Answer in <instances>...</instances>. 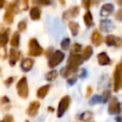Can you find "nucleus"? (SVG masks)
<instances>
[{"label":"nucleus","mask_w":122,"mask_h":122,"mask_svg":"<svg viewBox=\"0 0 122 122\" xmlns=\"http://www.w3.org/2000/svg\"><path fill=\"white\" fill-rule=\"evenodd\" d=\"M21 55V51L16 50V48H11L9 51V64L10 67L15 66L17 60Z\"/></svg>","instance_id":"8"},{"label":"nucleus","mask_w":122,"mask_h":122,"mask_svg":"<svg viewBox=\"0 0 122 122\" xmlns=\"http://www.w3.org/2000/svg\"><path fill=\"white\" fill-rule=\"evenodd\" d=\"M83 20H84L85 25H86L88 28H91V27L93 26V18H92V12H91L89 10L84 13V15H83Z\"/></svg>","instance_id":"18"},{"label":"nucleus","mask_w":122,"mask_h":122,"mask_svg":"<svg viewBox=\"0 0 122 122\" xmlns=\"http://www.w3.org/2000/svg\"><path fill=\"white\" fill-rule=\"evenodd\" d=\"M26 29H27V22H26V20H21L18 23V25H17L18 31H24V30H26Z\"/></svg>","instance_id":"32"},{"label":"nucleus","mask_w":122,"mask_h":122,"mask_svg":"<svg viewBox=\"0 0 122 122\" xmlns=\"http://www.w3.org/2000/svg\"><path fill=\"white\" fill-rule=\"evenodd\" d=\"M52 53H53V49H52L51 47L48 48V49L46 50V51H45V55H46V57H48V58H50Z\"/></svg>","instance_id":"40"},{"label":"nucleus","mask_w":122,"mask_h":122,"mask_svg":"<svg viewBox=\"0 0 122 122\" xmlns=\"http://www.w3.org/2000/svg\"><path fill=\"white\" fill-rule=\"evenodd\" d=\"M30 17L33 21L39 20L40 17H41V10H40V8L37 7V6H33L32 8H30Z\"/></svg>","instance_id":"16"},{"label":"nucleus","mask_w":122,"mask_h":122,"mask_svg":"<svg viewBox=\"0 0 122 122\" xmlns=\"http://www.w3.org/2000/svg\"><path fill=\"white\" fill-rule=\"evenodd\" d=\"M116 36L112 35V34H109L105 37V43L107 46L109 47H112V46H115V43H116Z\"/></svg>","instance_id":"26"},{"label":"nucleus","mask_w":122,"mask_h":122,"mask_svg":"<svg viewBox=\"0 0 122 122\" xmlns=\"http://www.w3.org/2000/svg\"><path fill=\"white\" fill-rule=\"evenodd\" d=\"M91 41L92 43L95 46V47H98L99 45L102 44L103 42V36L101 35V33L97 30H94L91 35Z\"/></svg>","instance_id":"14"},{"label":"nucleus","mask_w":122,"mask_h":122,"mask_svg":"<svg viewBox=\"0 0 122 122\" xmlns=\"http://www.w3.org/2000/svg\"><path fill=\"white\" fill-rule=\"evenodd\" d=\"M10 45L12 48H18L20 45V34L19 31L13 32L11 38H10Z\"/></svg>","instance_id":"22"},{"label":"nucleus","mask_w":122,"mask_h":122,"mask_svg":"<svg viewBox=\"0 0 122 122\" xmlns=\"http://www.w3.org/2000/svg\"><path fill=\"white\" fill-rule=\"evenodd\" d=\"M16 92L19 97L23 99H27L29 96V86H28V80L26 76L21 77L18 82L16 83Z\"/></svg>","instance_id":"2"},{"label":"nucleus","mask_w":122,"mask_h":122,"mask_svg":"<svg viewBox=\"0 0 122 122\" xmlns=\"http://www.w3.org/2000/svg\"><path fill=\"white\" fill-rule=\"evenodd\" d=\"M97 62L100 66H107L111 64V59L105 51H102L97 55Z\"/></svg>","instance_id":"15"},{"label":"nucleus","mask_w":122,"mask_h":122,"mask_svg":"<svg viewBox=\"0 0 122 122\" xmlns=\"http://www.w3.org/2000/svg\"><path fill=\"white\" fill-rule=\"evenodd\" d=\"M39 108H40V102L39 101H31L28 106L27 114L30 117H34L38 113Z\"/></svg>","instance_id":"10"},{"label":"nucleus","mask_w":122,"mask_h":122,"mask_svg":"<svg viewBox=\"0 0 122 122\" xmlns=\"http://www.w3.org/2000/svg\"><path fill=\"white\" fill-rule=\"evenodd\" d=\"M92 4V0H82V6L84 7V9L89 10Z\"/></svg>","instance_id":"36"},{"label":"nucleus","mask_w":122,"mask_h":122,"mask_svg":"<svg viewBox=\"0 0 122 122\" xmlns=\"http://www.w3.org/2000/svg\"><path fill=\"white\" fill-rule=\"evenodd\" d=\"M122 88V66L117 64L113 71V91L118 92Z\"/></svg>","instance_id":"6"},{"label":"nucleus","mask_w":122,"mask_h":122,"mask_svg":"<svg viewBox=\"0 0 122 122\" xmlns=\"http://www.w3.org/2000/svg\"><path fill=\"white\" fill-rule=\"evenodd\" d=\"M83 58L82 55L79 53L73 54L71 53L68 57V61H67V66L64 67L61 71L60 73L63 77H69L70 75L75 73L78 70V67L83 63Z\"/></svg>","instance_id":"1"},{"label":"nucleus","mask_w":122,"mask_h":122,"mask_svg":"<svg viewBox=\"0 0 122 122\" xmlns=\"http://www.w3.org/2000/svg\"><path fill=\"white\" fill-rule=\"evenodd\" d=\"M120 103L118 102L116 97H111L109 100V106H108V112L110 114H119L121 112Z\"/></svg>","instance_id":"7"},{"label":"nucleus","mask_w":122,"mask_h":122,"mask_svg":"<svg viewBox=\"0 0 122 122\" xmlns=\"http://www.w3.org/2000/svg\"><path fill=\"white\" fill-rule=\"evenodd\" d=\"M65 58V53L59 50H56L53 51V53L51 55V57L49 58V61H48V66L51 68V69H53L55 68L56 66H58Z\"/></svg>","instance_id":"4"},{"label":"nucleus","mask_w":122,"mask_h":122,"mask_svg":"<svg viewBox=\"0 0 122 122\" xmlns=\"http://www.w3.org/2000/svg\"><path fill=\"white\" fill-rule=\"evenodd\" d=\"M92 52H93V50H92V46H87L86 48H84V50L82 51V58L84 61L88 60L91 58V56L92 55Z\"/></svg>","instance_id":"23"},{"label":"nucleus","mask_w":122,"mask_h":122,"mask_svg":"<svg viewBox=\"0 0 122 122\" xmlns=\"http://www.w3.org/2000/svg\"><path fill=\"white\" fill-rule=\"evenodd\" d=\"M57 76H58L57 71H56V70H51V71H48V72L46 73L45 78H46L47 81H53L54 79H56Z\"/></svg>","instance_id":"27"},{"label":"nucleus","mask_w":122,"mask_h":122,"mask_svg":"<svg viewBox=\"0 0 122 122\" xmlns=\"http://www.w3.org/2000/svg\"><path fill=\"white\" fill-rule=\"evenodd\" d=\"M101 96V102L102 103H107L110 99H111V91L107 90V91H104L102 95Z\"/></svg>","instance_id":"30"},{"label":"nucleus","mask_w":122,"mask_h":122,"mask_svg":"<svg viewBox=\"0 0 122 122\" xmlns=\"http://www.w3.org/2000/svg\"><path fill=\"white\" fill-rule=\"evenodd\" d=\"M115 121H116V122H122V117H121V116H117V117L115 118Z\"/></svg>","instance_id":"47"},{"label":"nucleus","mask_w":122,"mask_h":122,"mask_svg":"<svg viewBox=\"0 0 122 122\" xmlns=\"http://www.w3.org/2000/svg\"><path fill=\"white\" fill-rule=\"evenodd\" d=\"M48 111H49L50 112H52L54 111V109H53L52 107H48Z\"/></svg>","instance_id":"48"},{"label":"nucleus","mask_w":122,"mask_h":122,"mask_svg":"<svg viewBox=\"0 0 122 122\" xmlns=\"http://www.w3.org/2000/svg\"><path fill=\"white\" fill-rule=\"evenodd\" d=\"M19 4H20V0H13L12 2L9 3L7 6V10H10L13 13H18L19 12Z\"/></svg>","instance_id":"20"},{"label":"nucleus","mask_w":122,"mask_h":122,"mask_svg":"<svg viewBox=\"0 0 122 122\" xmlns=\"http://www.w3.org/2000/svg\"><path fill=\"white\" fill-rule=\"evenodd\" d=\"M70 45H71V40H70V38H64V39L61 41V43H60V47H61V49L64 50V51H68V50L70 49Z\"/></svg>","instance_id":"29"},{"label":"nucleus","mask_w":122,"mask_h":122,"mask_svg":"<svg viewBox=\"0 0 122 122\" xmlns=\"http://www.w3.org/2000/svg\"><path fill=\"white\" fill-rule=\"evenodd\" d=\"M33 64H34V60L32 58H24L22 59L21 61V64H20V67H21V70L24 71V72H28L30 71L32 67H33Z\"/></svg>","instance_id":"12"},{"label":"nucleus","mask_w":122,"mask_h":122,"mask_svg":"<svg viewBox=\"0 0 122 122\" xmlns=\"http://www.w3.org/2000/svg\"><path fill=\"white\" fill-rule=\"evenodd\" d=\"M100 102H101V96L98 95V94H95V95H93V96L90 99L89 104H90V105H95V104H98V103H100Z\"/></svg>","instance_id":"31"},{"label":"nucleus","mask_w":122,"mask_h":122,"mask_svg":"<svg viewBox=\"0 0 122 122\" xmlns=\"http://www.w3.org/2000/svg\"><path fill=\"white\" fill-rule=\"evenodd\" d=\"M114 10V7L112 3H106L101 7L100 10V15L102 17H107L109 16L111 13H112V11Z\"/></svg>","instance_id":"13"},{"label":"nucleus","mask_w":122,"mask_h":122,"mask_svg":"<svg viewBox=\"0 0 122 122\" xmlns=\"http://www.w3.org/2000/svg\"><path fill=\"white\" fill-rule=\"evenodd\" d=\"M79 11H80V8L78 6H74V7H71V9L65 10L62 14V18L64 20H68L70 18H73V17H76L78 14H79Z\"/></svg>","instance_id":"9"},{"label":"nucleus","mask_w":122,"mask_h":122,"mask_svg":"<svg viewBox=\"0 0 122 122\" xmlns=\"http://www.w3.org/2000/svg\"><path fill=\"white\" fill-rule=\"evenodd\" d=\"M92 118V112L90 111H86L79 115V120L83 122H90Z\"/></svg>","instance_id":"25"},{"label":"nucleus","mask_w":122,"mask_h":122,"mask_svg":"<svg viewBox=\"0 0 122 122\" xmlns=\"http://www.w3.org/2000/svg\"><path fill=\"white\" fill-rule=\"evenodd\" d=\"M68 27L71 30V33L72 36H76L79 32V24L75 21H69Z\"/></svg>","instance_id":"19"},{"label":"nucleus","mask_w":122,"mask_h":122,"mask_svg":"<svg viewBox=\"0 0 122 122\" xmlns=\"http://www.w3.org/2000/svg\"><path fill=\"white\" fill-rule=\"evenodd\" d=\"M76 81H77V77L73 75V76H71V77L68 78L67 83H68L70 86H72V85H74V84L76 83Z\"/></svg>","instance_id":"34"},{"label":"nucleus","mask_w":122,"mask_h":122,"mask_svg":"<svg viewBox=\"0 0 122 122\" xmlns=\"http://www.w3.org/2000/svg\"><path fill=\"white\" fill-rule=\"evenodd\" d=\"M116 2L120 7H122V0H116Z\"/></svg>","instance_id":"49"},{"label":"nucleus","mask_w":122,"mask_h":122,"mask_svg":"<svg viewBox=\"0 0 122 122\" xmlns=\"http://www.w3.org/2000/svg\"><path fill=\"white\" fill-rule=\"evenodd\" d=\"M2 121L3 122H14V119H13V116L11 114H6Z\"/></svg>","instance_id":"37"},{"label":"nucleus","mask_w":122,"mask_h":122,"mask_svg":"<svg viewBox=\"0 0 122 122\" xmlns=\"http://www.w3.org/2000/svg\"><path fill=\"white\" fill-rule=\"evenodd\" d=\"M5 2H6V0H0V9H2L4 7Z\"/></svg>","instance_id":"46"},{"label":"nucleus","mask_w":122,"mask_h":122,"mask_svg":"<svg viewBox=\"0 0 122 122\" xmlns=\"http://www.w3.org/2000/svg\"><path fill=\"white\" fill-rule=\"evenodd\" d=\"M9 33L10 30H5L0 32V48H4L9 41Z\"/></svg>","instance_id":"21"},{"label":"nucleus","mask_w":122,"mask_h":122,"mask_svg":"<svg viewBox=\"0 0 122 122\" xmlns=\"http://www.w3.org/2000/svg\"><path fill=\"white\" fill-rule=\"evenodd\" d=\"M13 18H14V13L11 12L10 10H7L6 12L4 13V17H3V20L6 24H11L13 22Z\"/></svg>","instance_id":"24"},{"label":"nucleus","mask_w":122,"mask_h":122,"mask_svg":"<svg viewBox=\"0 0 122 122\" xmlns=\"http://www.w3.org/2000/svg\"><path fill=\"white\" fill-rule=\"evenodd\" d=\"M32 4H38L41 6H48L51 4V0H31Z\"/></svg>","instance_id":"33"},{"label":"nucleus","mask_w":122,"mask_h":122,"mask_svg":"<svg viewBox=\"0 0 122 122\" xmlns=\"http://www.w3.org/2000/svg\"><path fill=\"white\" fill-rule=\"evenodd\" d=\"M87 75H88V71H87V70H86V69H81L79 76H80L81 78H85Z\"/></svg>","instance_id":"41"},{"label":"nucleus","mask_w":122,"mask_h":122,"mask_svg":"<svg viewBox=\"0 0 122 122\" xmlns=\"http://www.w3.org/2000/svg\"><path fill=\"white\" fill-rule=\"evenodd\" d=\"M13 80H14V78H13L12 76H10V77H8V78L4 81V84H5L7 87H10V86L13 83Z\"/></svg>","instance_id":"38"},{"label":"nucleus","mask_w":122,"mask_h":122,"mask_svg":"<svg viewBox=\"0 0 122 122\" xmlns=\"http://www.w3.org/2000/svg\"><path fill=\"white\" fill-rule=\"evenodd\" d=\"M70 105H71V97L69 95L63 96L60 99V101L58 103V106H57V111H56L57 117H59V118L62 117L65 114V112H67V110L69 109Z\"/></svg>","instance_id":"5"},{"label":"nucleus","mask_w":122,"mask_h":122,"mask_svg":"<svg viewBox=\"0 0 122 122\" xmlns=\"http://www.w3.org/2000/svg\"><path fill=\"white\" fill-rule=\"evenodd\" d=\"M43 51H44L43 48L40 46V44L38 43V41L35 38H30L29 40V51H28V54L30 56H32V57L40 56L43 53Z\"/></svg>","instance_id":"3"},{"label":"nucleus","mask_w":122,"mask_h":122,"mask_svg":"<svg viewBox=\"0 0 122 122\" xmlns=\"http://www.w3.org/2000/svg\"><path fill=\"white\" fill-rule=\"evenodd\" d=\"M99 28L104 32H110V31L113 30L115 27H114V24L111 20H109V19H103V20L100 21Z\"/></svg>","instance_id":"11"},{"label":"nucleus","mask_w":122,"mask_h":122,"mask_svg":"<svg viewBox=\"0 0 122 122\" xmlns=\"http://www.w3.org/2000/svg\"><path fill=\"white\" fill-rule=\"evenodd\" d=\"M9 103H10V98L8 96L4 95V96H2L0 98V104L1 105H8Z\"/></svg>","instance_id":"35"},{"label":"nucleus","mask_w":122,"mask_h":122,"mask_svg":"<svg viewBox=\"0 0 122 122\" xmlns=\"http://www.w3.org/2000/svg\"><path fill=\"white\" fill-rule=\"evenodd\" d=\"M92 88L91 87V86H88L87 87V89H86V97H89L91 94H92Z\"/></svg>","instance_id":"42"},{"label":"nucleus","mask_w":122,"mask_h":122,"mask_svg":"<svg viewBox=\"0 0 122 122\" xmlns=\"http://www.w3.org/2000/svg\"><path fill=\"white\" fill-rule=\"evenodd\" d=\"M0 122H3V121H0Z\"/></svg>","instance_id":"52"},{"label":"nucleus","mask_w":122,"mask_h":122,"mask_svg":"<svg viewBox=\"0 0 122 122\" xmlns=\"http://www.w3.org/2000/svg\"><path fill=\"white\" fill-rule=\"evenodd\" d=\"M81 51H82V45L81 44H79V43L72 44V46L71 48V53L76 54V53H79Z\"/></svg>","instance_id":"28"},{"label":"nucleus","mask_w":122,"mask_h":122,"mask_svg":"<svg viewBox=\"0 0 122 122\" xmlns=\"http://www.w3.org/2000/svg\"><path fill=\"white\" fill-rule=\"evenodd\" d=\"M120 64H121V66H122V59H121V62H120Z\"/></svg>","instance_id":"50"},{"label":"nucleus","mask_w":122,"mask_h":122,"mask_svg":"<svg viewBox=\"0 0 122 122\" xmlns=\"http://www.w3.org/2000/svg\"><path fill=\"white\" fill-rule=\"evenodd\" d=\"M26 122H29V121H28V120H26Z\"/></svg>","instance_id":"51"},{"label":"nucleus","mask_w":122,"mask_h":122,"mask_svg":"<svg viewBox=\"0 0 122 122\" xmlns=\"http://www.w3.org/2000/svg\"><path fill=\"white\" fill-rule=\"evenodd\" d=\"M51 86L50 85H44L42 87H40L37 91H36V96L39 99H43L46 97V95L48 94V92H50Z\"/></svg>","instance_id":"17"},{"label":"nucleus","mask_w":122,"mask_h":122,"mask_svg":"<svg viewBox=\"0 0 122 122\" xmlns=\"http://www.w3.org/2000/svg\"><path fill=\"white\" fill-rule=\"evenodd\" d=\"M121 46H122V38H120V37H117V38H116L115 47H118V48H120Z\"/></svg>","instance_id":"44"},{"label":"nucleus","mask_w":122,"mask_h":122,"mask_svg":"<svg viewBox=\"0 0 122 122\" xmlns=\"http://www.w3.org/2000/svg\"><path fill=\"white\" fill-rule=\"evenodd\" d=\"M100 1H101V0H92V3L93 5H98V4L100 3Z\"/></svg>","instance_id":"45"},{"label":"nucleus","mask_w":122,"mask_h":122,"mask_svg":"<svg viewBox=\"0 0 122 122\" xmlns=\"http://www.w3.org/2000/svg\"><path fill=\"white\" fill-rule=\"evenodd\" d=\"M29 2L30 0H22V3H23V10H27L29 9Z\"/></svg>","instance_id":"43"},{"label":"nucleus","mask_w":122,"mask_h":122,"mask_svg":"<svg viewBox=\"0 0 122 122\" xmlns=\"http://www.w3.org/2000/svg\"><path fill=\"white\" fill-rule=\"evenodd\" d=\"M0 71H1V69H0Z\"/></svg>","instance_id":"53"},{"label":"nucleus","mask_w":122,"mask_h":122,"mask_svg":"<svg viewBox=\"0 0 122 122\" xmlns=\"http://www.w3.org/2000/svg\"><path fill=\"white\" fill-rule=\"evenodd\" d=\"M115 19L122 22V9H119L115 13Z\"/></svg>","instance_id":"39"}]
</instances>
